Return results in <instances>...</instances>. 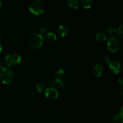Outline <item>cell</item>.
I'll return each instance as SVG.
<instances>
[{"label":"cell","mask_w":123,"mask_h":123,"mask_svg":"<svg viewBox=\"0 0 123 123\" xmlns=\"http://www.w3.org/2000/svg\"><path fill=\"white\" fill-rule=\"evenodd\" d=\"M47 31H48V30H47V28L46 27H44V26H42V27H40L39 28V32H40V34H45L46 33H47Z\"/></svg>","instance_id":"obj_20"},{"label":"cell","mask_w":123,"mask_h":123,"mask_svg":"<svg viewBox=\"0 0 123 123\" xmlns=\"http://www.w3.org/2000/svg\"><path fill=\"white\" fill-rule=\"evenodd\" d=\"M54 85L55 86V88L60 89V90H62L64 88V84L61 78H55L54 80Z\"/></svg>","instance_id":"obj_11"},{"label":"cell","mask_w":123,"mask_h":123,"mask_svg":"<svg viewBox=\"0 0 123 123\" xmlns=\"http://www.w3.org/2000/svg\"><path fill=\"white\" fill-rule=\"evenodd\" d=\"M118 82L119 84V87H118V91L120 92V94L123 95V80L121 79H120L118 80Z\"/></svg>","instance_id":"obj_19"},{"label":"cell","mask_w":123,"mask_h":123,"mask_svg":"<svg viewBox=\"0 0 123 123\" xmlns=\"http://www.w3.org/2000/svg\"><path fill=\"white\" fill-rule=\"evenodd\" d=\"M123 26L121 25H120V26H119L118 27L117 31H118V32L119 34H120V37H122V36H123Z\"/></svg>","instance_id":"obj_21"},{"label":"cell","mask_w":123,"mask_h":123,"mask_svg":"<svg viewBox=\"0 0 123 123\" xmlns=\"http://www.w3.org/2000/svg\"><path fill=\"white\" fill-rule=\"evenodd\" d=\"M2 50V46H1V44H0V54L1 53Z\"/></svg>","instance_id":"obj_25"},{"label":"cell","mask_w":123,"mask_h":123,"mask_svg":"<svg viewBox=\"0 0 123 123\" xmlns=\"http://www.w3.org/2000/svg\"><path fill=\"white\" fill-rule=\"evenodd\" d=\"M67 3L68 7L73 9H78L79 6V0H67Z\"/></svg>","instance_id":"obj_12"},{"label":"cell","mask_w":123,"mask_h":123,"mask_svg":"<svg viewBox=\"0 0 123 123\" xmlns=\"http://www.w3.org/2000/svg\"><path fill=\"white\" fill-rule=\"evenodd\" d=\"M56 32L57 35L61 37H64L68 35L69 32L68 28L66 25H61L57 27L56 30Z\"/></svg>","instance_id":"obj_8"},{"label":"cell","mask_w":123,"mask_h":123,"mask_svg":"<svg viewBox=\"0 0 123 123\" xmlns=\"http://www.w3.org/2000/svg\"><path fill=\"white\" fill-rule=\"evenodd\" d=\"M80 4L85 9H89L93 4V0H80Z\"/></svg>","instance_id":"obj_13"},{"label":"cell","mask_w":123,"mask_h":123,"mask_svg":"<svg viewBox=\"0 0 123 123\" xmlns=\"http://www.w3.org/2000/svg\"><path fill=\"white\" fill-rule=\"evenodd\" d=\"M22 61V58L18 54H10L7 55L4 59V64L8 67L16 66L19 64Z\"/></svg>","instance_id":"obj_3"},{"label":"cell","mask_w":123,"mask_h":123,"mask_svg":"<svg viewBox=\"0 0 123 123\" xmlns=\"http://www.w3.org/2000/svg\"><path fill=\"white\" fill-rule=\"evenodd\" d=\"M120 47V41L117 37H111L107 41V48L111 52H117Z\"/></svg>","instance_id":"obj_4"},{"label":"cell","mask_w":123,"mask_h":123,"mask_svg":"<svg viewBox=\"0 0 123 123\" xmlns=\"http://www.w3.org/2000/svg\"><path fill=\"white\" fill-rule=\"evenodd\" d=\"M107 32L109 35H110L111 36H112V37H115V36H118L119 37H120V34H119L117 30L113 28H108L106 30Z\"/></svg>","instance_id":"obj_15"},{"label":"cell","mask_w":123,"mask_h":123,"mask_svg":"<svg viewBox=\"0 0 123 123\" xmlns=\"http://www.w3.org/2000/svg\"><path fill=\"white\" fill-rule=\"evenodd\" d=\"M43 40L48 43H53L57 39V36L54 32H47L43 36Z\"/></svg>","instance_id":"obj_10"},{"label":"cell","mask_w":123,"mask_h":123,"mask_svg":"<svg viewBox=\"0 0 123 123\" xmlns=\"http://www.w3.org/2000/svg\"><path fill=\"white\" fill-rule=\"evenodd\" d=\"M92 72L94 76L99 78L103 75V72H104V68H103L102 65L96 64L94 66Z\"/></svg>","instance_id":"obj_9"},{"label":"cell","mask_w":123,"mask_h":123,"mask_svg":"<svg viewBox=\"0 0 123 123\" xmlns=\"http://www.w3.org/2000/svg\"><path fill=\"white\" fill-rule=\"evenodd\" d=\"M1 7H2V2H1V1H0V9L1 8Z\"/></svg>","instance_id":"obj_26"},{"label":"cell","mask_w":123,"mask_h":123,"mask_svg":"<svg viewBox=\"0 0 123 123\" xmlns=\"http://www.w3.org/2000/svg\"><path fill=\"white\" fill-rule=\"evenodd\" d=\"M36 87V90L38 91V92H42L44 91L45 88H44V85L42 83H38L35 86Z\"/></svg>","instance_id":"obj_18"},{"label":"cell","mask_w":123,"mask_h":123,"mask_svg":"<svg viewBox=\"0 0 123 123\" xmlns=\"http://www.w3.org/2000/svg\"><path fill=\"white\" fill-rule=\"evenodd\" d=\"M0 38H1V37H0Z\"/></svg>","instance_id":"obj_27"},{"label":"cell","mask_w":123,"mask_h":123,"mask_svg":"<svg viewBox=\"0 0 123 123\" xmlns=\"http://www.w3.org/2000/svg\"><path fill=\"white\" fill-rule=\"evenodd\" d=\"M4 66V62L0 58V69L3 68Z\"/></svg>","instance_id":"obj_23"},{"label":"cell","mask_w":123,"mask_h":123,"mask_svg":"<svg viewBox=\"0 0 123 123\" xmlns=\"http://www.w3.org/2000/svg\"><path fill=\"white\" fill-rule=\"evenodd\" d=\"M28 10L30 13L36 16H40L44 12V7L41 3L34 2L29 6Z\"/></svg>","instance_id":"obj_5"},{"label":"cell","mask_w":123,"mask_h":123,"mask_svg":"<svg viewBox=\"0 0 123 123\" xmlns=\"http://www.w3.org/2000/svg\"><path fill=\"white\" fill-rule=\"evenodd\" d=\"M64 73V71L62 67H58L56 68L55 70V78H61V77L63 76Z\"/></svg>","instance_id":"obj_16"},{"label":"cell","mask_w":123,"mask_h":123,"mask_svg":"<svg viewBox=\"0 0 123 123\" xmlns=\"http://www.w3.org/2000/svg\"><path fill=\"white\" fill-rule=\"evenodd\" d=\"M37 2H38V3H42V2H43L44 1V0H37Z\"/></svg>","instance_id":"obj_24"},{"label":"cell","mask_w":123,"mask_h":123,"mask_svg":"<svg viewBox=\"0 0 123 123\" xmlns=\"http://www.w3.org/2000/svg\"><path fill=\"white\" fill-rule=\"evenodd\" d=\"M14 74L9 67H3L0 71V82L4 85H8L13 82Z\"/></svg>","instance_id":"obj_2"},{"label":"cell","mask_w":123,"mask_h":123,"mask_svg":"<svg viewBox=\"0 0 123 123\" xmlns=\"http://www.w3.org/2000/svg\"><path fill=\"white\" fill-rule=\"evenodd\" d=\"M46 97L49 100H55L58 96V92L56 88L52 87L47 88L44 91Z\"/></svg>","instance_id":"obj_6"},{"label":"cell","mask_w":123,"mask_h":123,"mask_svg":"<svg viewBox=\"0 0 123 123\" xmlns=\"http://www.w3.org/2000/svg\"><path fill=\"white\" fill-rule=\"evenodd\" d=\"M96 38L97 41L99 42H105L106 41L107 37L105 34L102 33V32H99L96 34Z\"/></svg>","instance_id":"obj_14"},{"label":"cell","mask_w":123,"mask_h":123,"mask_svg":"<svg viewBox=\"0 0 123 123\" xmlns=\"http://www.w3.org/2000/svg\"><path fill=\"white\" fill-rule=\"evenodd\" d=\"M43 37L42 35L37 32L31 33L27 38V43L31 48L34 49H39L43 45Z\"/></svg>","instance_id":"obj_1"},{"label":"cell","mask_w":123,"mask_h":123,"mask_svg":"<svg viewBox=\"0 0 123 123\" xmlns=\"http://www.w3.org/2000/svg\"><path fill=\"white\" fill-rule=\"evenodd\" d=\"M109 67L110 70L115 74H119L121 71V64L116 60L111 61L109 63Z\"/></svg>","instance_id":"obj_7"},{"label":"cell","mask_w":123,"mask_h":123,"mask_svg":"<svg viewBox=\"0 0 123 123\" xmlns=\"http://www.w3.org/2000/svg\"><path fill=\"white\" fill-rule=\"evenodd\" d=\"M104 61H105L106 63H109V62H111V57L109 56H108V55H106V56H105L104 57Z\"/></svg>","instance_id":"obj_22"},{"label":"cell","mask_w":123,"mask_h":123,"mask_svg":"<svg viewBox=\"0 0 123 123\" xmlns=\"http://www.w3.org/2000/svg\"><path fill=\"white\" fill-rule=\"evenodd\" d=\"M123 113L121 112L120 114H118L114 117V123H123Z\"/></svg>","instance_id":"obj_17"}]
</instances>
